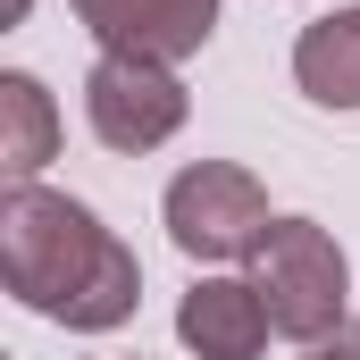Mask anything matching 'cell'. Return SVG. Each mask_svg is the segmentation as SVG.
<instances>
[{"label":"cell","mask_w":360,"mask_h":360,"mask_svg":"<svg viewBox=\"0 0 360 360\" xmlns=\"http://www.w3.org/2000/svg\"><path fill=\"white\" fill-rule=\"evenodd\" d=\"M243 276L260 285L276 335H293L302 352L344 335V310H352V269H344V243L319 226V218H276L260 235V252L243 260Z\"/></svg>","instance_id":"obj_2"},{"label":"cell","mask_w":360,"mask_h":360,"mask_svg":"<svg viewBox=\"0 0 360 360\" xmlns=\"http://www.w3.org/2000/svg\"><path fill=\"white\" fill-rule=\"evenodd\" d=\"M269 335H276V319H269V302H260L252 276H226V269H218V276H193V285H184L176 344L193 360H260Z\"/></svg>","instance_id":"obj_6"},{"label":"cell","mask_w":360,"mask_h":360,"mask_svg":"<svg viewBox=\"0 0 360 360\" xmlns=\"http://www.w3.org/2000/svg\"><path fill=\"white\" fill-rule=\"evenodd\" d=\"M160 226H168V243H176L184 260L235 269V260L260 252L276 210H269V184L252 176V168H235V160H184L176 176H168V193H160Z\"/></svg>","instance_id":"obj_3"},{"label":"cell","mask_w":360,"mask_h":360,"mask_svg":"<svg viewBox=\"0 0 360 360\" xmlns=\"http://www.w3.org/2000/svg\"><path fill=\"white\" fill-rule=\"evenodd\" d=\"M302 360H360V327H344V335H327V344H310Z\"/></svg>","instance_id":"obj_9"},{"label":"cell","mask_w":360,"mask_h":360,"mask_svg":"<svg viewBox=\"0 0 360 360\" xmlns=\"http://www.w3.org/2000/svg\"><path fill=\"white\" fill-rule=\"evenodd\" d=\"M184 109H193V92H184V76L168 59H117V51H101L92 76H84V126L117 160H143V151L176 143Z\"/></svg>","instance_id":"obj_4"},{"label":"cell","mask_w":360,"mask_h":360,"mask_svg":"<svg viewBox=\"0 0 360 360\" xmlns=\"http://www.w3.org/2000/svg\"><path fill=\"white\" fill-rule=\"evenodd\" d=\"M101 51L117 59H193L218 34V0H68Z\"/></svg>","instance_id":"obj_5"},{"label":"cell","mask_w":360,"mask_h":360,"mask_svg":"<svg viewBox=\"0 0 360 360\" xmlns=\"http://www.w3.org/2000/svg\"><path fill=\"white\" fill-rule=\"evenodd\" d=\"M0 276L34 319L68 335H109L143 302V260L117 243V226H101V210L51 184L0 193Z\"/></svg>","instance_id":"obj_1"},{"label":"cell","mask_w":360,"mask_h":360,"mask_svg":"<svg viewBox=\"0 0 360 360\" xmlns=\"http://www.w3.org/2000/svg\"><path fill=\"white\" fill-rule=\"evenodd\" d=\"M25 8H34V0H0V25H25Z\"/></svg>","instance_id":"obj_10"},{"label":"cell","mask_w":360,"mask_h":360,"mask_svg":"<svg viewBox=\"0 0 360 360\" xmlns=\"http://www.w3.org/2000/svg\"><path fill=\"white\" fill-rule=\"evenodd\" d=\"M293 84L319 109H360V0L310 17L293 34Z\"/></svg>","instance_id":"obj_7"},{"label":"cell","mask_w":360,"mask_h":360,"mask_svg":"<svg viewBox=\"0 0 360 360\" xmlns=\"http://www.w3.org/2000/svg\"><path fill=\"white\" fill-rule=\"evenodd\" d=\"M51 160H59V101L42 76L8 68L0 76V184H42Z\"/></svg>","instance_id":"obj_8"}]
</instances>
